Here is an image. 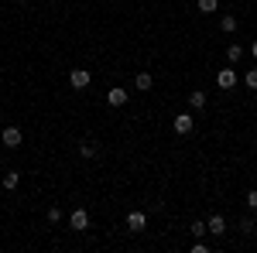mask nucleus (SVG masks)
I'll return each mask as SVG.
<instances>
[{
  "instance_id": "1",
  "label": "nucleus",
  "mask_w": 257,
  "mask_h": 253,
  "mask_svg": "<svg viewBox=\"0 0 257 253\" xmlns=\"http://www.w3.org/2000/svg\"><path fill=\"white\" fill-rule=\"evenodd\" d=\"M192 127H196V120H192V113H178L175 117V134H192Z\"/></svg>"
},
{
  "instance_id": "2",
  "label": "nucleus",
  "mask_w": 257,
  "mask_h": 253,
  "mask_svg": "<svg viewBox=\"0 0 257 253\" xmlns=\"http://www.w3.org/2000/svg\"><path fill=\"white\" fill-rule=\"evenodd\" d=\"M0 140H4L7 147H21V140H24V137H21V130H18V127H4Z\"/></svg>"
},
{
  "instance_id": "3",
  "label": "nucleus",
  "mask_w": 257,
  "mask_h": 253,
  "mask_svg": "<svg viewBox=\"0 0 257 253\" xmlns=\"http://www.w3.org/2000/svg\"><path fill=\"white\" fill-rule=\"evenodd\" d=\"M144 226H148V215L144 212H131L127 215V229H131V233H141Z\"/></svg>"
},
{
  "instance_id": "4",
  "label": "nucleus",
  "mask_w": 257,
  "mask_h": 253,
  "mask_svg": "<svg viewBox=\"0 0 257 253\" xmlns=\"http://www.w3.org/2000/svg\"><path fill=\"white\" fill-rule=\"evenodd\" d=\"M69 226H72V229H86V226H89V212H86V209H76V212L69 215Z\"/></svg>"
},
{
  "instance_id": "5",
  "label": "nucleus",
  "mask_w": 257,
  "mask_h": 253,
  "mask_svg": "<svg viewBox=\"0 0 257 253\" xmlns=\"http://www.w3.org/2000/svg\"><path fill=\"white\" fill-rule=\"evenodd\" d=\"M216 82H219V89H233V86H237V72H233V69H223L216 76Z\"/></svg>"
},
{
  "instance_id": "6",
  "label": "nucleus",
  "mask_w": 257,
  "mask_h": 253,
  "mask_svg": "<svg viewBox=\"0 0 257 253\" xmlns=\"http://www.w3.org/2000/svg\"><path fill=\"white\" fill-rule=\"evenodd\" d=\"M206 229H209L213 236H223V233H226V219H223V215H209Z\"/></svg>"
},
{
  "instance_id": "7",
  "label": "nucleus",
  "mask_w": 257,
  "mask_h": 253,
  "mask_svg": "<svg viewBox=\"0 0 257 253\" xmlns=\"http://www.w3.org/2000/svg\"><path fill=\"white\" fill-rule=\"evenodd\" d=\"M69 82H72L76 89H86V86H89V72H86V69H76V72L69 76Z\"/></svg>"
},
{
  "instance_id": "8",
  "label": "nucleus",
  "mask_w": 257,
  "mask_h": 253,
  "mask_svg": "<svg viewBox=\"0 0 257 253\" xmlns=\"http://www.w3.org/2000/svg\"><path fill=\"white\" fill-rule=\"evenodd\" d=\"M106 103H110V106H123V103H127V93H123V89H110V93H106Z\"/></svg>"
},
{
  "instance_id": "9",
  "label": "nucleus",
  "mask_w": 257,
  "mask_h": 253,
  "mask_svg": "<svg viewBox=\"0 0 257 253\" xmlns=\"http://www.w3.org/2000/svg\"><path fill=\"white\" fill-rule=\"evenodd\" d=\"M219 28H223L226 35H233V31H237V18H233V14H226V18L219 21Z\"/></svg>"
},
{
  "instance_id": "10",
  "label": "nucleus",
  "mask_w": 257,
  "mask_h": 253,
  "mask_svg": "<svg viewBox=\"0 0 257 253\" xmlns=\"http://www.w3.org/2000/svg\"><path fill=\"white\" fill-rule=\"evenodd\" d=\"M18 181H21V175H18V171H11V175H4V188H7V192H14V188H18Z\"/></svg>"
},
{
  "instance_id": "11",
  "label": "nucleus",
  "mask_w": 257,
  "mask_h": 253,
  "mask_svg": "<svg viewBox=\"0 0 257 253\" xmlns=\"http://www.w3.org/2000/svg\"><path fill=\"white\" fill-rule=\"evenodd\" d=\"M226 59H230V62H240V59H243V48H240V45H230V48H226Z\"/></svg>"
},
{
  "instance_id": "12",
  "label": "nucleus",
  "mask_w": 257,
  "mask_h": 253,
  "mask_svg": "<svg viewBox=\"0 0 257 253\" xmlns=\"http://www.w3.org/2000/svg\"><path fill=\"white\" fill-rule=\"evenodd\" d=\"M151 86H155L151 72H141V76H138V89H151Z\"/></svg>"
},
{
  "instance_id": "13",
  "label": "nucleus",
  "mask_w": 257,
  "mask_h": 253,
  "mask_svg": "<svg viewBox=\"0 0 257 253\" xmlns=\"http://www.w3.org/2000/svg\"><path fill=\"white\" fill-rule=\"evenodd\" d=\"M96 151H99V147H96V144H89V140H86V144H79V154L82 157H96Z\"/></svg>"
},
{
  "instance_id": "14",
  "label": "nucleus",
  "mask_w": 257,
  "mask_h": 253,
  "mask_svg": "<svg viewBox=\"0 0 257 253\" xmlns=\"http://www.w3.org/2000/svg\"><path fill=\"white\" fill-rule=\"evenodd\" d=\"M216 7H219V0H199V11H202V14H213Z\"/></svg>"
},
{
  "instance_id": "15",
  "label": "nucleus",
  "mask_w": 257,
  "mask_h": 253,
  "mask_svg": "<svg viewBox=\"0 0 257 253\" xmlns=\"http://www.w3.org/2000/svg\"><path fill=\"white\" fill-rule=\"evenodd\" d=\"M189 106L202 110V106H206V93H192V96H189Z\"/></svg>"
},
{
  "instance_id": "16",
  "label": "nucleus",
  "mask_w": 257,
  "mask_h": 253,
  "mask_svg": "<svg viewBox=\"0 0 257 253\" xmlns=\"http://www.w3.org/2000/svg\"><path fill=\"white\" fill-rule=\"evenodd\" d=\"M243 82H247V86H250V89H257V69H250V72H247V76H243Z\"/></svg>"
},
{
  "instance_id": "17",
  "label": "nucleus",
  "mask_w": 257,
  "mask_h": 253,
  "mask_svg": "<svg viewBox=\"0 0 257 253\" xmlns=\"http://www.w3.org/2000/svg\"><path fill=\"white\" fill-rule=\"evenodd\" d=\"M48 222H62V209H48Z\"/></svg>"
},
{
  "instance_id": "18",
  "label": "nucleus",
  "mask_w": 257,
  "mask_h": 253,
  "mask_svg": "<svg viewBox=\"0 0 257 253\" xmlns=\"http://www.w3.org/2000/svg\"><path fill=\"white\" fill-rule=\"evenodd\" d=\"M247 205H250V209L257 212V188H254V192H247Z\"/></svg>"
},
{
  "instance_id": "19",
  "label": "nucleus",
  "mask_w": 257,
  "mask_h": 253,
  "mask_svg": "<svg viewBox=\"0 0 257 253\" xmlns=\"http://www.w3.org/2000/svg\"><path fill=\"white\" fill-rule=\"evenodd\" d=\"M192 233H196L199 239H202V233H209V229H206V226H202V222H192Z\"/></svg>"
},
{
  "instance_id": "20",
  "label": "nucleus",
  "mask_w": 257,
  "mask_h": 253,
  "mask_svg": "<svg viewBox=\"0 0 257 253\" xmlns=\"http://www.w3.org/2000/svg\"><path fill=\"white\" fill-rule=\"evenodd\" d=\"M250 55H254V59H257V41H254V45H250Z\"/></svg>"
},
{
  "instance_id": "21",
  "label": "nucleus",
  "mask_w": 257,
  "mask_h": 253,
  "mask_svg": "<svg viewBox=\"0 0 257 253\" xmlns=\"http://www.w3.org/2000/svg\"><path fill=\"white\" fill-rule=\"evenodd\" d=\"M14 4H24V0H14Z\"/></svg>"
},
{
  "instance_id": "22",
  "label": "nucleus",
  "mask_w": 257,
  "mask_h": 253,
  "mask_svg": "<svg viewBox=\"0 0 257 253\" xmlns=\"http://www.w3.org/2000/svg\"><path fill=\"white\" fill-rule=\"evenodd\" d=\"M254 229H257V222H254Z\"/></svg>"
},
{
  "instance_id": "23",
  "label": "nucleus",
  "mask_w": 257,
  "mask_h": 253,
  "mask_svg": "<svg viewBox=\"0 0 257 253\" xmlns=\"http://www.w3.org/2000/svg\"><path fill=\"white\" fill-rule=\"evenodd\" d=\"M0 161H4V157H0Z\"/></svg>"
}]
</instances>
